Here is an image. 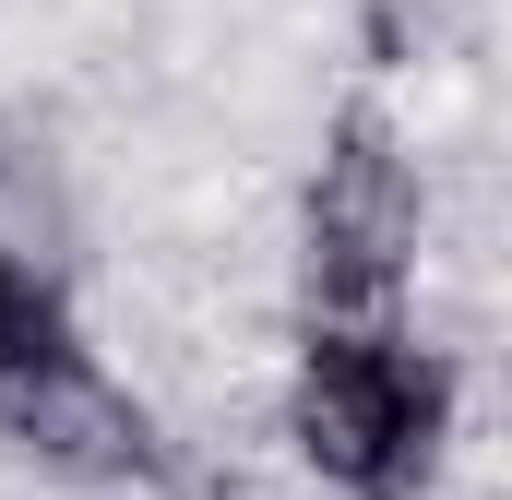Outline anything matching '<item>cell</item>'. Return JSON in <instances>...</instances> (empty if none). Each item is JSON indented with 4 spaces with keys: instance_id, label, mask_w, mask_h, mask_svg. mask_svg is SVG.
<instances>
[{
    "instance_id": "3",
    "label": "cell",
    "mask_w": 512,
    "mask_h": 500,
    "mask_svg": "<svg viewBox=\"0 0 512 500\" xmlns=\"http://www.w3.org/2000/svg\"><path fill=\"white\" fill-rule=\"evenodd\" d=\"M0 441H12L24 465L72 477V489H131V477H155V417L96 370L84 334H48L36 358L0 370Z\"/></svg>"
},
{
    "instance_id": "1",
    "label": "cell",
    "mask_w": 512,
    "mask_h": 500,
    "mask_svg": "<svg viewBox=\"0 0 512 500\" xmlns=\"http://www.w3.org/2000/svg\"><path fill=\"white\" fill-rule=\"evenodd\" d=\"M465 429V370L405 310H298L286 441L334 500H429Z\"/></svg>"
},
{
    "instance_id": "4",
    "label": "cell",
    "mask_w": 512,
    "mask_h": 500,
    "mask_svg": "<svg viewBox=\"0 0 512 500\" xmlns=\"http://www.w3.org/2000/svg\"><path fill=\"white\" fill-rule=\"evenodd\" d=\"M48 334H72V310H60V286L24 262V250H0V370L12 358H36Z\"/></svg>"
},
{
    "instance_id": "2",
    "label": "cell",
    "mask_w": 512,
    "mask_h": 500,
    "mask_svg": "<svg viewBox=\"0 0 512 500\" xmlns=\"http://www.w3.org/2000/svg\"><path fill=\"white\" fill-rule=\"evenodd\" d=\"M429 250V191L393 120H334V155L298 203V310H405V274Z\"/></svg>"
}]
</instances>
